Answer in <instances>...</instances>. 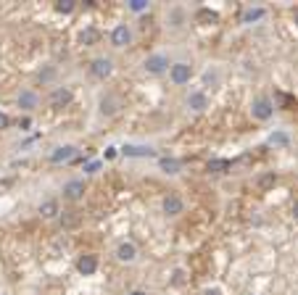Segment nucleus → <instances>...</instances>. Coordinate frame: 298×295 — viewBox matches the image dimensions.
<instances>
[{
	"instance_id": "6e6552de",
	"label": "nucleus",
	"mask_w": 298,
	"mask_h": 295,
	"mask_svg": "<svg viewBox=\"0 0 298 295\" xmlns=\"http://www.w3.org/2000/svg\"><path fill=\"white\" fill-rule=\"evenodd\" d=\"M72 158H77V145H58L50 153V163H69Z\"/></svg>"
},
{
	"instance_id": "ddd939ff",
	"label": "nucleus",
	"mask_w": 298,
	"mask_h": 295,
	"mask_svg": "<svg viewBox=\"0 0 298 295\" xmlns=\"http://www.w3.org/2000/svg\"><path fill=\"white\" fill-rule=\"evenodd\" d=\"M122 153L127 158H143V156H156V150L151 145H124Z\"/></svg>"
},
{
	"instance_id": "20e7f679",
	"label": "nucleus",
	"mask_w": 298,
	"mask_h": 295,
	"mask_svg": "<svg viewBox=\"0 0 298 295\" xmlns=\"http://www.w3.org/2000/svg\"><path fill=\"white\" fill-rule=\"evenodd\" d=\"M111 45L113 48H127V45H132V29L127 24H116L111 29Z\"/></svg>"
},
{
	"instance_id": "423d86ee",
	"label": "nucleus",
	"mask_w": 298,
	"mask_h": 295,
	"mask_svg": "<svg viewBox=\"0 0 298 295\" xmlns=\"http://www.w3.org/2000/svg\"><path fill=\"white\" fill-rule=\"evenodd\" d=\"M185 103H188V108L190 111H206L209 108V95H206V90H193L190 95L185 98Z\"/></svg>"
},
{
	"instance_id": "f257e3e1",
	"label": "nucleus",
	"mask_w": 298,
	"mask_h": 295,
	"mask_svg": "<svg viewBox=\"0 0 298 295\" xmlns=\"http://www.w3.org/2000/svg\"><path fill=\"white\" fill-rule=\"evenodd\" d=\"M251 116L256 122H269L274 116V100L267 98V95H259L254 103H251Z\"/></svg>"
},
{
	"instance_id": "7ed1b4c3",
	"label": "nucleus",
	"mask_w": 298,
	"mask_h": 295,
	"mask_svg": "<svg viewBox=\"0 0 298 295\" xmlns=\"http://www.w3.org/2000/svg\"><path fill=\"white\" fill-rule=\"evenodd\" d=\"M169 66H171V61H169V55H164V53H153V55H148V58H145V64H143V69H145L148 74H153V77L169 72Z\"/></svg>"
},
{
	"instance_id": "2eb2a0df",
	"label": "nucleus",
	"mask_w": 298,
	"mask_h": 295,
	"mask_svg": "<svg viewBox=\"0 0 298 295\" xmlns=\"http://www.w3.org/2000/svg\"><path fill=\"white\" fill-rule=\"evenodd\" d=\"M267 16V8H261V6H251V8H246L243 11V16H240V21H243V24H256V21H261Z\"/></svg>"
},
{
	"instance_id": "bb28decb",
	"label": "nucleus",
	"mask_w": 298,
	"mask_h": 295,
	"mask_svg": "<svg viewBox=\"0 0 298 295\" xmlns=\"http://www.w3.org/2000/svg\"><path fill=\"white\" fill-rule=\"evenodd\" d=\"M98 169H100V161H87V166H85L87 174H93V171H98Z\"/></svg>"
},
{
	"instance_id": "9d476101",
	"label": "nucleus",
	"mask_w": 298,
	"mask_h": 295,
	"mask_svg": "<svg viewBox=\"0 0 298 295\" xmlns=\"http://www.w3.org/2000/svg\"><path fill=\"white\" fill-rule=\"evenodd\" d=\"M40 105V95L34 90H21L19 92V108L21 111H34Z\"/></svg>"
},
{
	"instance_id": "b1692460",
	"label": "nucleus",
	"mask_w": 298,
	"mask_h": 295,
	"mask_svg": "<svg viewBox=\"0 0 298 295\" xmlns=\"http://www.w3.org/2000/svg\"><path fill=\"white\" fill-rule=\"evenodd\" d=\"M55 77V69L53 66H48V69H42V72H40V82H50Z\"/></svg>"
},
{
	"instance_id": "4be33fe9",
	"label": "nucleus",
	"mask_w": 298,
	"mask_h": 295,
	"mask_svg": "<svg viewBox=\"0 0 298 295\" xmlns=\"http://www.w3.org/2000/svg\"><path fill=\"white\" fill-rule=\"evenodd\" d=\"M55 11H58V14H72V11H74V0H61V3H55Z\"/></svg>"
},
{
	"instance_id": "5701e85b",
	"label": "nucleus",
	"mask_w": 298,
	"mask_h": 295,
	"mask_svg": "<svg viewBox=\"0 0 298 295\" xmlns=\"http://www.w3.org/2000/svg\"><path fill=\"white\" fill-rule=\"evenodd\" d=\"M274 182H277V176H274V174H264L259 180V187H261V190H267V187H272Z\"/></svg>"
},
{
	"instance_id": "393cba45",
	"label": "nucleus",
	"mask_w": 298,
	"mask_h": 295,
	"mask_svg": "<svg viewBox=\"0 0 298 295\" xmlns=\"http://www.w3.org/2000/svg\"><path fill=\"white\" fill-rule=\"evenodd\" d=\"M203 82H206V85H216V82H219V72H206Z\"/></svg>"
},
{
	"instance_id": "4468645a",
	"label": "nucleus",
	"mask_w": 298,
	"mask_h": 295,
	"mask_svg": "<svg viewBox=\"0 0 298 295\" xmlns=\"http://www.w3.org/2000/svg\"><path fill=\"white\" fill-rule=\"evenodd\" d=\"M82 193H85V182L82 180H72V182L64 185V198H69V200H79Z\"/></svg>"
},
{
	"instance_id": "9b49d317",
	"label": "nucleus",
	"mask_w": 298,
	"mask_h": 295,
	"mask_svg": "<svg viewBox=\"0 0 298 295\" xmlns=\"http://www.w3.org/2000/svg\"><path fill=\"white\" fill-rule=\"evenodd\" d=\"M116 258H119V261H124V264H132L135 258H137V245H135L132 240H124V243L116 248Z\"/></svg>"
},
{
	"instance_id": "f8f14e48",
	"label": "nucleus",
	"mask_w": 298,
	"mask_h": 295,
	"mask_svg": "<svg viewBox=\"0 0 298 295\" xmlns=\"http://www.w3.org/2000/svg\"><path fill=\"white\" fill-rule=\"evenodd\" d=\"M69 103H72V90L69 87H55L50 92V105L53 108H64V105H69Z\"/></svg>"
},
{
	"instance_id": "dca6fc26",
	"label": "nucleus",
	"mask_w": 298,
	"mask_h": 295,
	"mask_svg": "<svg viewBox=\"0 0 298 295\" xmlns=\"http://www.w3.org/2000/svg\"><path fill=\"white\" fill-rule=\"evenodd\" d=\"M119 108V98H113V95H103L100 98V113L103 116H113Z\"/></svg>"
},
{
	"instance_id": "1a4fd4ad",
	"label": "nucleus",
	"mask_w": 298,
	"mask_h": 295,
	"mask_svg": "<svg viewBox=\"0 0 298 295\" xmlns=\"http://www.w3.org/2000/svg\"><path fill=\"white\" fill-rule=\"evenodd\" d=\"M77 271H79V274H85V277L95 274V271H98V256H93V253L79 256V261H77Z\"/></svg>"
},
{
	"instance_id": "39448f33",
	"label": "nucleus",
	"mask_w": 298,
	"mask_h": 295,
	"mask_svg": "<svg viewBox=\"0 0 298 295\" xmlns=\"http://www.w3.org/2000/svg\"><path fill=\"white\" fill-rule=\"evenodd\" d=\"M111 72H113V61L106 58V55H100V58H95V61L90 64V74H93L95 79H106V77H111Z\"/></svg>"
},
{
	"instance_id": "c756f323",
	"label": "nucleus",
	"mask_w": 298,
	"mask_h": 295,
	"mask_svg": "<svg viewBox=\"0 0 298 295\" xmlns=\"http://www.w3.org/2000/svg\"><path fill=\"white\" fill-rule=\"evenodd\" d=\"M6 127H8V116L0 113V129H6Z\"/></svg>"
},
{
	"instance_id": "f3484780",
	"label": "nucleus",
	"mask_w": 298,
	"mask_h": 295,
	"mask_svg": "<svg viewBox=\"0 0 298 295\" xmlns=\"http://www.w3.org/2000/svg\"><path fill=\"white\" fill-rule=\"evenodd\" d=\"M158 166H161L164 174H180L182 171V161H177V158H158Z\"/></svg>"
},
{
	"instance_id": "f704fd0d",
	"label": "nucleus",
	"mask_w": 298,
	"mask_h": 295,
	"mask_svg": "<svg viewBox=\"0 0 298 295\" xmlns=\"http://www.w3.org/2000/svg\"><path fill=\"white\" fill-rule=\"evenodd\" d=\"M295 24H298V11H295Z\"/></svg>"
},
{
	"instance_id": "7c9ffc66",
	"label": "nucleus",
	"mask_w": 298,
	"mask_h": 295,
	"mask_svg": "<svg viewBox=\"0 0 298 295\" xmlns=\"http://www.w3.org/2000/svg\"><path fill=\"white\" fill-rule=\"evenodd\" d=\"M113 156H116V148H113V145L106 148V158H113Z\"/></svg>"
},
{
	"instance_id": "473e14b6",
	"label": "nucleus",
	"mask_w": 298,
	"mask_h": 295,
	"mask_svg": "<svg viewBox=\"0 0 298 295\" xmlns=\"http://www.w3.org/2000/svg\"><path fill=\"white\" fill-rule=\"evenodd\" d=\"M203 295H222V292H219V290H216V287H214V290H206Z\"/></svg>"
},
{
	"instance_id": "aec40b11",
	"label": "nucleus",
	"mask_w": 298,
	"mask_h": 295,
	"mask_svg": "<svg viewBox=\"0 0 298 295\" xmlns=\"http://www.w3.org/2000/svg\"><path fill=\"white\" fill-rule=\"evenodd\" d=\"M269 143H272V145H280V148H285V145L290 143V137L285 135V132H274V135H269Z\"/></svg>"
},
{
	"instance_id": "cd10ccee",
	"label": "nucleus",
	"mask_w": 298,
	"mask_h": 295,
	"mask_svg": "<svg viewBox=\"0 0 298 295\" xmlns=\"http://www.w3.org/2000/svg\"><path fill=\"white\" fill-rule=\"evenodd\" d=\"M171 282H174V285H182V282H185V271L177 269V271H174V279H171Z\"/></svg>"
},
{
	"instance_id": "0eeeda50",
	"label": "nucleus",
	"mask_w": 298,
	"mask_h": 295,
	"mask_svg": "<svg viewBox=\"0 0 298 295\" xmlns=\"http://www.w3.org/2000/svg\"><path fill=\"white\" fill-rule=\"evenodd\" d=\"M161 208H164L166 216H180L182 211H185V200H182L180 195H166L164 203H161Z\"/></svg>"
},
{
	"instance_id": "2f4dec72",
	"label": "nucleus",
	"mask_w": 298,
	"mask_h": 295,
	"mask_svg": "<svg viewBox=\"0 0 298 295\" xmlns=\"http://www.w3.org/2000/svg\"><path fill=\"white\" fill-rule=\"evenodd\" d=\"M293 219L298 221V200H295V203H293Z\"/></svg>"
},
{
	"instance_id": "c85d7f7f",
	"label": "nucleus",
	"mask_w": 298,
	"mask_h": 295,
	"mask_svg": "<svg viewBox=\"0 0 298 295\" xmlns=\"http://www.w3.org/2000/svg\"><path fill=\"white\" fill-rule=\"evenodd\" d=\"M82 40H85V42H93V40H95V32H93V29L82 32Z\"/></svg>"
},
{
	"instance_id": "412c9836",
	"label": "nucleus",
	"mask_w": 298,
	"mask_h": 295,
	"mask_svg": "<svg viewBox=\"0 0 298 295\" xmlns=\"http://www.w3.org/2000/svg\"><path fill=\"white\" fill-rule=\"evenodd\" d=\"M227 169H230L227 161H209V171H214V174H224Z\"/></svg>"
},
{
	"instance_id": "6ab92c4d",
	"label": "nucleus",
	"mask_w": 298,
	"mask_h": 295,
	"mask_svg": "<svg viewBox=\"0 0 298 295\" xmlns=\"http://www.w3.org/2000/svg\"><path fill=\"white\" fill-rule=\"evenodd\" d=\"M130 11H132V14H145V11H148V6H151V3H148V0H130Z\"/></svg>"
},
{
	"instance_id": "a211bd4d",
	"label": "nucleus",
	"mask_w": 298,
	"mask_h": 295,
	"mask_svg": "<svg viewBox=\"0 0 298 295\" xmlns=\"http://www.w3.org/2000/svg\"><path fill=\"white\" fill-rule=\"evenodd\" d=\"M40 214H42V219H55L61 214V211H58V200H45V203L40 206Z\"/></svg>"
},
{
	"instance_id": "72a5a7b5",
	"label": "nucleus",
	"mask_w": 298,
	"mask_h": 295,
	"mask_svg": "<svg viewBox=\"0 0 298 295\" xmlns=\"http://www.w3.org/2000/svg\"><path fill=\"white\" fill-rule=\"evenodd\" d=\"M127 295H148L145 290H132V292H127Z\"/></svg>"
},
{
	"instance_id": "f03ea898",
	"label": "nucleus",
	"mask_w": 298,
	"mask_h": 295,
	"mask_svg": "<svg viewBox=\"0 0 298 295\" xmlns=\"http://www.w3.org/2000/svg\"><path fill=\"white\" fill-rule=\"evenodd\" d=\"M190 77H193V64L177 61V64L169 66V79H171V85L182 87V85H188V82H190Z\"/></svg>"
},
{
	"instance_id": "a878e982",
	"label": "nucleus",
	"mask_w": 298,
	"mask_h": 295,
	"mask_svg": "<svg viewBox=\"0 0 298 295\" xmlns=\"http://www.w3.org/2000/svg\"><path fill=\"white\" fill-rule=\"evenodd\" d=\"M171 21H174L171 27H182V24H180V21H182V11H180V8H174V11H171Z\"/></svg>"
}]
</instances>
